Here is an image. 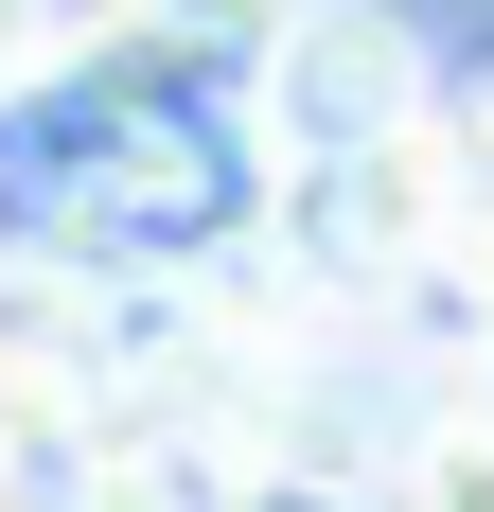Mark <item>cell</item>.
Listing matches in <instances>:
<instances>
[{"mask_svg": "<svg viewBox=\"0 0 494 512\" xmlns=\"http://www.w3.org/2000/svg\"><path fill=\"white\" fill-rule=\"evenodd\" d=\"M389 512H494V407H442L389 460Z\"/></svg>", "mask_w": 494, "mask_h": 512, "instance_id": "277c9868", "label": "cell"}, {"mask_svg": "<svg viewBox=\"0 0 494 512\" xmlns=\"http://www.w3.org/2000/svg\"><path fill=\"white\" fill-rule=\"evenodd\" d=\"M406 124H442L424 36L371 18V0H283V36H265V71H247V142H265V177H300V159H371V142H406Z\"/></svg>", "mask_w": 494, "mask_h": 512, "instance_id": "6da1fadb", "label": "cell"}, {"mask_svg": "<svg viewBox=\"0 0 494 512\" xmlns=\"http://www.w3.org/2000/svg\"><path fill=\"white\" fill-rule=\"evenodd\" d=\"M442 283L494 301V89L442 106Z\"/></svg>", "mask_w": 494, "mask_h": 512, "instance_id": "3957f363", "label": "cell"}, {"mask_svg": "<svg viewBox=\"0 0 494 512\" xmlns=\"http://www.w3.org/2000/svg\"><path fill=\"white\" fill-rule=\"evenodd\" d=\"M283 36V0H124L71 36V89L106 124H247V71Z\"/></svg>", "mask_w": 494, "mask_h": 512, "instance_id": "7a4b0ae2", "label": "cell"}, {"mask_svg": "<svg viewBox=\"0 0 494 512\" xmlns=\"http://www.w3.org/2000/svg\"><path fill=\"white\" fill-rule=\"evenodd\" d=\"M53 71V0H0V89H36Z\"/></svg>", "mask_w": 494, "mask_h": 512, "instance_id": "5b68a950", "label": "cell"}]
</instances>
